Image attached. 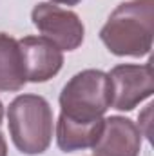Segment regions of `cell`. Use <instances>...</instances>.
Segmentation results:
<instances>
[{
	"label": "cell",
	"instance_id": "obj_1",
	"mask_svg": "<svg viewBox=\"0 0 154 156\" xmlns=\"http://www.w3.org/2000/svg\"><path fill=\"white\" fill-rule=\"evenodd\" d=\"M152 0L123 2L100 31L105 47L118 56H145L152 47Z\"/></svg>",
	"mask_w": 154,
	"mask_h": 156
},
{
	"label": "cell",
	"instance_id": "obj_2",
	"mask_svg": "<svg viewBox=\"0 0 154 156\" xmlns=\"http://www.w3.org/2000/svg\"><path fill=\"white\" fill-rule=\"evenodd\" d=\"M13 144L24 154H42L53 138V111L38 94H20L7 109Z\"/></svg>",
	"mask_w": 154,
	"mask_h": 156
},
{
	"label": "cell",
	"instance_id": "obj_3",
	"mask_svg": "<svg viewBox=\"0 0 154 156\" xmlns=\"http://www.w3.org/2000/svg\"><path fill=\"white\" fill-rule=\"evenodd\" d=\"M62 115L71 120L93 122L111 107V82L103 71L85 69L71 78L60 93Z\"/></svg>",
	"mask_w": 154,
	"mask_h": 156
},
{
	"label": "cell",
	"instance_id": "obj_4",
	"mask_svg": "<svg viewBox=\"0 0 154 156\" xmlns=\"http://www.w3.org/2000/svg\"><path fill=\"white\" fill-rule=\"evenodd\" d=\"M111 82V105L118 111H131L154 93L152 66L121 64L107 75Z\"/></svg>",
	"mask_w": 154,
	"mask_h": 156
},
{
	"label": "cell",
	"instance_id": "obj_5",
	"mask_svg": "<svg viewBox=\"0 0 154 156\" xmlns=\"http://www.w3.org/2000/svg\"><path fill=\"white\" fill-rule=\"evenodd\" d=\"M35 27L60 51H75L83 42V24L76 13L54 4H38L31 13Z\"/></svg>",
	"mask_w": 154,
	"mask_h": 156
},
{
	"label": "cell",
	"instance_id": "obj_6",
	"mask_svg": "<svg viewBox=\"0 0 154 156\" xmlns=\"http://www.w3.org/2000/svg\"><path fill=\"white\" fill-rule=\"evenodd\" d=\"M18 47L22 55L26 80L45 82L62 69V51L51 40L44 37H26L18 40Z\"/></svg>",
	"mask_w": 154,
	"mask_h": 156
},
{
	"label": "cell",
	"instance_id": "obj_7",
	"mask_svg": "<svg viewBox=\"0 0 154 156\" xmlns=\"http://www.w3.org/2000/svg\"><path fill=\"white\" fill-rule=\"evenodd\" d=\"M142 149V131L129 118L111 116L105 120L98 142L93 145L94 156H138Z\"/></svg>",
	"mask_w": 154,
	"mask_h": 156
},
{
	"label": "cell",
	"instance_id": "obj_8",
	"mask_svg": "<svg viewBox=\"0 0 154 156\" xmlns=\"http://www.w3.org/2000/svg\"><path fill=\"white\" fill-rule=\"evenodd\" d=\"M103 123H105L103 118L93 122H80L60 115L56 125V144L65 153L93 147L103 131Z\"/></svg>",
	"mask_w": 154,
	"mask_h": 156
},
{
	"label": "cell",
	"instance_id": "obj_9",
	"mask_svg": "<svg viewBox=\"0 0 154 156\" xmlns=\"http://www.w3.org/2000/svg\"><path fill=\"white\" fill-rule=\"evenodd\" d=\"M26 82L18 40L0 33V91H20Z\"/></svg>",
	"mask_w": 154,
	"mask_h": 156
},
{
	"label": "cell",
	"instance_id": "obj_10",
	"mask_svg": "<svg viewBox=\"0 0 154 156\" xmlns=\"http://www.w3.org/2000/svg\"><path fill=\"white\" fill-rule=\"evenodd\" d=\"M151 111H152V104H149V105L145 107V111L140 115V127L145 125L143 133H145L147 138H151Z\"/></svg>",
	"mask_w": 154,
	"mask_h": 156
},
{
	"label": "cell",
	"instance_id": "obj_11",
	"mask_svg": "<svg viewBox=\"0 0 154 156\" xmlns=\"http://www.w3.org/2000/svg\"><path fill=\"white\" fill-rule=\"evenodd\" d=\"M0 156H7V145H5V140L0 133Z\"/></svg>",
	"mask_w": 154,
	"mask_h": 156
},
{
	"label": "cell",
	"instance_id": "obj_12",
	"mask_svg": "<svg viewBox=\"0 0 154 156\" xmlns=\"http://www.w3.org/2000/svg\"><path fill=\"white\" fill-rule=\"evenodd\" d=\"M53 2H56V4H65V5H76L80 0H53Z\"/></svg>",
	"mask_w": 154,
	"mask_h": 156
},
{
	"label": "cell",
	"instance_id": "obj_13",
	"mask_svg": "<svg viewBox=\"0 0 154 156\" xmlns=\"http://www.w3.org/2000/svg\"><path fill=\"white\" fill-rule=\"evenodd\" d=\"M2 116H4V107H2V102H0V122H2Z\"/></svg>",
	"mask_w": 154,
	"mask_h": 156
}]
</instances>
